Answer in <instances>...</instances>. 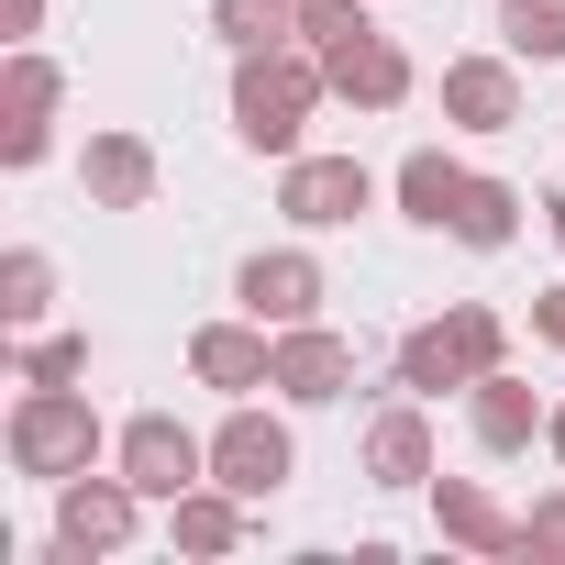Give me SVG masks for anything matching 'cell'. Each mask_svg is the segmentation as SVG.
Here are the masks:
<instances>
[{
	"label": "cell",
	"mask_w": 565,
	"mask_h": 565,
	"mask_svg": "<svg viewBox=\"0 0 565 565\" xmlns=\"http://www.w3.org/2000/svg\"><path fill=\"white\" fill-rule=\"evenodd\" d=\"M233 466H244V488H266V477L289 466V455H277V433H244V444H233Z\"/></svg>",
	"instance_id": "1"
}]
</instances>
